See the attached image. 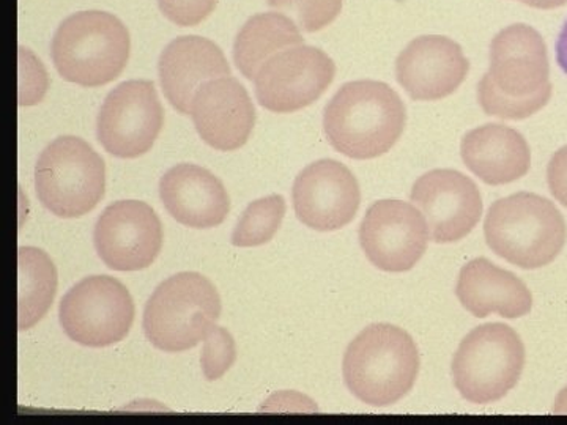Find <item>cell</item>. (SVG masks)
<instances>
[{
    "mask_svg": "<svg viewBox=\"0 0 567 425\" xmlns=\"http://www.w3.org/2000/svg\"><path fill=\"white\" fill-rule=\"evenodd\" d=\"M547 44L536 29L513 24L491 43V66L477 84V100L487 115L524 121L551 99Z\"/></svg>",
    "mask_w": 567,
    "mask_h": 425,
    "instance_id": "6da1fadb",
    "label": "cell"
},
{
    "mask_svg": "<svg viewBox=\"0 0 567 425\" xmlns=\"http://www.w3.org/2000/svg\"><path fill=\"white\" fill-rule=\"evenodd\" d=\"M405 104L385 82L353 81L324 107L323 129L331 147L347 158L374 159L401 139Z\"/></svg>",
    "mask_w": 567,
    "mask_h": 425,
    "instance_id": "7a4b0ae2",
    "label": "cell"
},
{
    "mask_svg": "<svg viewBox=\"0 0 567 425\" xmlns=\"http://www.w3.org/2000/svg\"><path fill=\"white\" fill-rule=\"evenodd\" d=\"M342 374L358 401L371 406L393 405L415 386L420 352L402 328L371 324L347 346Z\"/></svg>",
    "mask_w": 567,
    "mask_h": 425,
    "instance_id": "3957f363",
    "label": "cell"
},
{
    "mask_svg": "<svg viewBox=\"0 0 567 425\" xmlns=\"http://www.w3.org/2000/svg\"><path fill=\"white\" fill-rule=\"evenodd\" d=\"M484 235L496 256L524 270H537L563 251L567 227L561 211L546 197L517 193L492 204Z\"/></svg>",
    "mask_w": 567,
    "mask_h": 425,
    "instance_id": "277c9868",
    "label": "cell"
},
{
    "mask_svg": "<svg viewBox=\"0 0 567 425\" xmlns=\"http://www.w3.org/2000/svg\"><path fill=\"white\" fill-rule=\"evenodd\" d=\"M51 58L63 80L102 87L117 80L130 59V33L106 11H80L59 25Z\"/></svg>",
    "mask_w": 567,
    "mask_h": 425,
    "instance_id": "5b68a950",
    "label": "cell"
},
{
    "mask_svg": "<svg viewBox=\"0 0 567 425\" xmlns=\"http://www.w3.org/2000/svg\"><path fill=\"white\" fill-rule=\"evenodd\" d=\"M221 315L210 279L183 271L159 283L144 311V333L156 349L181 353L205 341Z\"/></svg>",
    "mask_w": 567,
    "mask_h": 425,
    "instance_id": "8992f818",
    "label": "cell"
},
{
    "mask_svg": "<svg viewBox=\"0 0 567 425\" xmlns=\"http://www.w3.org/2000/svg\"><path fill=\"white\" fill-rule=\"evenodd\" d=\"M106 167L102 156L76 136L52 141L35 166V191L48 211L73 219L91 212L103 199Z\"/></svg>",
    "mask_w": 567,
    "mask_h": 425,
    "instance_id": "52a82bcc",
    "label": "cell"
},
{
    "mask_svg": "<svg viewBox=\"0 0 567 425\" xmlns=\"http://www.w3.org/2000/svg\"><path fill=\"white\" fill-rule=\"evenodd\" d=\"M524 367L520 335L505 323L481 324L454 354V385L472 404H494L517 386Z\"/></svg>",
    "mask_w": 567,
    "mask_h": 425,
    "instance_id": "ba28073f",
    "label": "cell"
},
{
    "mask_svg": "<svg viewBox=\"0 0 567 425\" xmlns=\"http://www.w3.org/2000/svg\"><path fill=\"white\" fill-rule=\"evenodd\" d=\"M134 312L132 294L121 281L111 276H89L62 298L59 320L71 341L102 349L128 335Z\"/></svg>",
    "mask_w": 567,
    "mask_h": 425,
    "instance_id": "9c48e42d",
    "label": "cell"
},
{
    "mask_svg": "<svg viewBox=\"0 0 567 425\" xmlns=\"http://www.w3.org/2000/svg\"><path fill=\"white\" fill-rule=\"evenodd\" d=\"M164 125V110L152 81L122 82L110 92L96 118V137L117 158L151 152Z\"/></svg>",
    "mask_w": 567,
    "mask_h": 425,
    "instance_id": "30bf717a",
    "label": "cell"
},
{
    "mask_svg": "<svg viewBox=\"0 0 567 425\" xmlns=\"http://www.w3.org/2000/svg\"><path fill=\"white\" fill-rule=\"evenodd\" d=\"M336 65L319 48H287L257 71V102L276 114H292L316 103L334 81Z\"/></svg>",
    "mask_w": 567,
    "mask_h": 425,
    "instance_id": "8fae6325",
    "label": "cell"
},
{
    "mask_svg": "<svg viewBox=\"0 0 567 425\" xmlns=\"http://www.w3.org/2000/svg\"><path fill=\"white\" fill-rule=\"evenodd\" d=\"M429 238L423 212L402 200H379L360 226L365 257L388 273H405L415 268L427 251Z\"/></svg>",
    "mask_w": 567,
    "mask_h": 425,
    "instance_id": "7c38bea8",
    "label": "cell"
},
{
    "mask_svg": "<svg viewBox=\"0 0 567 425\" xmlns=\"http://www.w3.org/2000/svg\"><path fill=\"white\" fill-rule=\"evenodd\" d=\"M93 243L100 259L111 270H144L162 252V221L148 204L118 200L111 204L96 221Z\"/></svg>",
    "mask_w": 567,
    "mask_h": 425,
    "instance_id": "4fadbf2b",
    "label": "cell"
},
{
    "mask_svg": "<svg viewBox=\"0 0 567 425\" xmlns=\"http://www.w3.org/2000/svg\"><path fill=\"white\" fill-rule=\"evenodd\" d=\"M412 203L423 212L432 241L439 245L464 240L483 216L476 183L453 169H435L417 178Z\"/></svg>",
    "mask_w": 567,
    "mask_h": 425,
    "instance_id": "5bb4252c",
    "label": "cell"
},
{
    "mask_svg": "<svg viewBox=\"0 0 567 425\" xmlns=\"http://www.w3.org/2000/svg\"><path fill=\"white\" fill-rule=\"evenodd\" d=\"M295 215L306 227L333 232L353 221L361 204L360 183L336 159H320L295 178Z\"/></svg>",
    "mask_w": 567,
    "mask_h": 425,
    "instance_id": "9a60e30c",
    "label": "cell"
},
{
    "mask_svg": "<svg viewBox=\"0 0 567 425\" xmlns=\"http://www.w3.org/2000/svg\"><path fill=\"white\" fill-rule=\"evenodd\" d=\"M468 71L462 48L442 35L417 37L395 61V77L415 102H439L453 95Z\"/></svg>",
    "mask_w": 567,
    "mask_h": 425,
    "instance_id": "2e32d148",
    "label": "cell"
},
{
    "mask_svg": "<svg viewBox=\"0 0 567 425\" xmlns=\"http://www.w3.org/2000/svg\"><path fill=\"white\" fill-rule=\"evenodd\" d=\"M189 114L205 144L219 152L244 147L256 123L251 96L233 76L205 82L194 95Z\"/></svg>",
    "mask_w": 567,
    "mask_h": 425,
    "instance_id": "e0dca14e",
    "label": "cell"
},
{
    "mask_svg": "<svg viewBox=\"0 0 567 425\" xmlns=\"http://www.w3.org/2000/svg\"><path fill=\"white\" fill-rule=\"evenodd\" d=\"M158 73L167 102L181 114L188 115L196 92L205 82L230 76V66L218 44L192 35L175 39L164 48Z\"/></svg>",
    "mask_w": 567,
    "mask_h": 425,
    "instance_id": "ac0fdd59",
    "label": "cell"
},
{
    "mask_svg": "<svg viewBox=\"0 0 567 425\" xmlns=\"http://www.w3.org/2000/svg\"><path fill=\"white\" fill-rule=\"evenodd\" d=\"M159 197L175 221L192 229H213L230 210L223 182L197 164L171 167L159 180Z\"/></svg>",
    "mask_w": 567,
    "mask_h": 425,
    "instance_id": "d6986e66",
    "label": "cell"
},
{
    "mask_svg": "<svg viewBox=\"0 0 567 425\" xmlns=\"http://www.w3.org/2000/svg\"><path fill=\"white\" fill-rule=\"evenodd\" d=\"M456 294L466 311L477 319L491 314L520 319L533 308L532 292L525 282L484 257L462 268Z\"/></svg>",
    "mask_w": 567,
    "mask_h": 425,
    "instance_id": "ffe728a7",
    "label": "cell"
},
{
    "mask_svg": "<svg viewBox=\"0 0 567 425\" xmlns=\"http://www.w3.org/2000/svg\"><path fill=\"white\" fill-rule=\"evenodd\" d=\"M465 166L486 185L520 180L532 167L527 139L517 129L488 123L465 134L461 144Z\"/></svg>",
    "mask_w": 567,
    "mask_h": 425,
    "instance_id": "44dd1931",
    "label": "cell"
},
{
    "mask_svg": "<svg viewBox=\"0 0 567 425\" xmlns=\"http://www.w3.org/2000/svg\"><path fill=\"white\" fill-rule=\"evenodd\" d=\"M300 44H305L300 28L287 14L276 11L254 14L235 39V65L246 80L252 81L268 59Z\"/></svg>",
    "mask_w": 567,
    "mask_h": 425,
    "instance_id": "7402d4cb",
    "label": "cell"
},
{
    "mask_svg": "<svg viewBox=\"0 0 567 425\" xmlns=\"http://www.w3.org/2000/svg\"><path fill=\"white\" fill-rule=\"evenodd\" d=\"M58 270L47 252L18 249V330H31L50 311L58 293Z\"/></svg>",
    "mask_w": 567,
    "mask_h": 425,
    "instance_id": "603a6c76",
    "label": "cell"
},
{
    "mask_svg": "<svg viewBox=\"0 0 567 425\" xmlns=\"http://www.w3.org/2000/svg\"><path fill=\"white\" fill-rule=\"evenodd\" d=\"M286 200L279 194L248 205L233 234L237 248H254L274 240L286 216Z\"/></svg>",
    "mask_w": 567,
    "mask_h": 425,
    "instance_id": "cb8c5ba5",
    "label": "cell"
},
{
    "mask_svg": "<svg viewBox=\"0 0 567 425\" xmlns=\"http://www.w3.org/2000/svg\"><path fill=\"white\" fill-rule=\"evenodd\" d=\"M271 9L292 14L298 28L315 33L330 25L342 10V0H268Z\"/></svg>",
    "mask_w": 567,
    "mask_h": 425,
    "instance_id": "d4e9b609",
    "label": "cell"
},
{
    "mask_svg": "<svg viewBox=\"0 0 567 425\" xmlns=\"http://www.w3.org/2000/svg\"><path fill=\"white\" fill-rule=\"evenodd\" d=\"M237 360V346L233 334L226 328L215 326L210 334L205 338L203 356V372L208 382H216L221 379Z\"/></svg>",
    "mask_w": 567,
    "mask_h": 425,
    "instance_id": "484cf974",
    "label": "cell"
},
{
    "mask_svg": "<svg viewBox=\"0 0 567 425\" xmlns=\"http://www.w3.org/2000/svg\"><path fill=\"white\" fill-rule=\"evenodd\" d=\"M18 66H20V82H18V104L20 106H35L43 102L50 89V77L47 69L35 54L28 48L18 50Z\"/></svg>",
    "mask_w": 567,
    "mask_h": 425,
    "instance_id": "4316f807",
    "label": "cell"
},
{
    "mask_svg": "<svg viewBox=\"0 0 567 425\" xmlns=\"http://www.w3.org/2000/svg\"><path fill=\"white\" fill-rule=\"evenodd\" d=\"M218 0H158L164 17L181 28L200 24L215 10Z\"/></svg>",
    "mask_w": 567,
    "mask_h": 425,
    "instance_id": "83f0119b",
    "label": "cell"
},
{
    "mask_svg": "<svg viewBox=\"0 0 567 425\" xmlns=\"http://www.w3.org/2000/svg\"><path fill=\"white\" fill-rule=\"evenodd\" d=\"M547 183L551 196L567 208V145L551 156L547 166Z\"/></svg>",
    "mask_w": 567,
    "mask_h": 425,
    "instance_id": "f1b7e54d",
    "label": "cell"
},
{
    "mask_svg": "<svg viewBox=\"0 0 567 425\" xmlns=\"http://www.w3.org/2000/svg\"><path fill=\"white\" fill-rule=\"evenodd\" d=\"M557 62L567 74V21L563 25L557 41Z\"/></svg>",
    "mask_w": 567,
    "mask_h": 425,
    "instance_id": "f546056e",
    "label": "cell"
},
{
    "mask_svg": "<svg viewBox=\"0 0 567 425\" xmlns=\"http://www.w3.org/2000/svg\"><path fill=\"white\" fill-rule=\"evenodd\" d=\"M567 0H529L527 6L537 10H554L559 7L566 6Z\"/></svg>",
    "mask_w": 567,
    "mask_h": 425,
    "instance_id": "4dcf8cb0",
    "label": "cell"
},
{
    "mask_svg": "<svg viewBox=\"0 0 567 425\" xmlns=\"http://www.w3.org/2000/svg\"><path fill=\"white\" fill-rule=\"evenodd\" d=\"M555 413H567V387L559 393L554 405Z\"/></svg>",
    "mask_w": 567,
    "mask_h": 425,
    "instance_id": "1f68e13d",
    "label": "cell"
},
{
    "mask_svg": "<svg viewBox=\"0 0 567 425\" xmlns=\"http://www.w3.org/2000/svg\"><path fill=\"white\" fill-rule=\"evenodd\" d=\"M520 2L528 3L529 0H520Z\"/></svg>",
    "mask_w": 567,
    "mask_h": 425,
    "instance_id": "d6a6232c",
    "label": "cell"
}]
</instances>
